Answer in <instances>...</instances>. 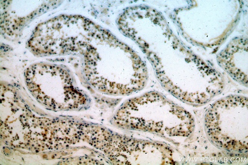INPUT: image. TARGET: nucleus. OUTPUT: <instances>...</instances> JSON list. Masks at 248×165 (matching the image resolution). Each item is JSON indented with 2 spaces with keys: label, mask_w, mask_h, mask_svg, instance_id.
I'll return each instance as SVG.
<instances>
[{
  "label": "nucleus",
  "mask_w": 248,
  "mask_h": 165,
  "mask_svg": "<svg viewBox=\"0 0 248 165\" xmlns=\"http://www.w3.org/2000/svg\"><path fill=\"white\" fill-rule=\"evenodd\" d=\"M228 121L217 103L212 105L207 112L225 121V123L218 120L205 118V126L223 124L220 128L207 133L210 140L213 141L217 146L230 151H243L248 149V130L244 129L246 117H240V109L248 104L247 99L243 97H229L220 100Z\"/></svg>",
  "instance_id": "obj_1"
}]
</instances>
